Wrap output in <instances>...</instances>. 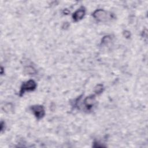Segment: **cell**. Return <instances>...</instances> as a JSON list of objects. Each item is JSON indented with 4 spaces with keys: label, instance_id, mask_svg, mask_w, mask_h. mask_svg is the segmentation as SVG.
<instances>
[{
    "label": "cell",
    "instance_id": "obj_2",
    "mask_svg": "<svg viewBox=\"0 0 148 148\" xmlns=\"http://www.w3.org/2000/svg\"><path fill=\"white\" fill-rule=\"evenodd\" d=\"M92 17L98 21H105L109 18L108 13L103 9H97L92 13Z\"/></svg>",
    "mask_w": 148,
    "mask_h": 148
},
{
    "label": "cell",
    "instance_id": "obj_7",
    "mask_svg": "<svg viewBox=\"0 0 148 148\" xmlns=\"http://www.w3.org/2000/svg\"><path fill=\"white\" fill-rule=\"evenodd\" d=\"M3 109L5 112H10L13 109V105L10 103H6L5 105H4Z\"/></svg>",
    "mask_w": 148,
    "mask_h": 148
},
{
    "label": "cell",
    "instance_id": "obj_3",
    "mask_svg": "<svg viewBox=\"0 0 148 148\" xmlns=\"http://www.w3.org/2000/svg\"><path fill=\"white\" fill-rule=\"evenodd\" d=\"M31 110L35 117L38 120L43 118L45 114V109L42 105H33L31 107Z\"/></svg>",
    "mask_w": 148,
    "mask_h": 148
},
{
    "label": "cell",
    "instance_id": "obj_1",
    "mask_svg": "<svg viewBox=\"0 0 148 148\" xmlns=\"http://www.w3.org/2000/svg\"><path fill=\"white\" fill-rule=\"evenodd\" d=\"M36 84L33 80H29L22 84L20 91V95L22 96L25 91H33L36 88Z\"/></svg>",
    "mask_w": 148,
    "mask_h": 148
},
{
    "label": "cell",
    "instance_id": "obj_4",
    "mask_svg": "<svg viewBox=\"0 0 148 148\" xmlns=\"http://www.w3.org/2000/svg\"><path fill=\"white\" fill-rule=\"evenodd\" d=\"M85 13H86V12L83 8L77 10L72 15V18L73 21L76 22L82 20L84 16Z\"/></svg>",
    "mask_w": 148,
    "mask_h": 148
},
{
    "label": "cell",
    "instance_id": "obj_8",
    "mask_svg": "<svg viewBox=\"0 0 148 148\" xmlns=\"http://www.w3.org/2000/svg\"><path fill=\"white\" fill-rule=\"evenodd\" d=\"M103 86L102 84H98L94 88V92L97 94H99L102 93V92L103 91Z\"/></svg>",
    "mask_w": 148,
    "mask_h": 148
},
{
    "label": "cell",
    "instance_id": "obj_5",
    "mask_svg": "<svg viewBox=\"0 0 148 148\" xmlns=\"http://www.w3.org/2000/svg\"><path fill=\"white\" fill-rule=\"evenodd\" d=\"M95 102V97L94 95H91L86 98L84 101V105L87 108V109H90L92 108Z\"/></svg>",
    "mask_w": 148,
    "mask_h": 148
},
{
    "label": "cell",
    "instance_id": "obj_6",
    "mask_svg": "<svg viewBox=\"0 0 148 148\" xmlns=\"http://www.w3.org/2000/svg\"><path fill=\"white\" fill-rule=\"evenodd\" d=\"M24 71H25V72L28 75H34L36 72V70L32 66L25 67L24 68Z\"/></svg>",
    "mask_w": 148,
    "mask_h": 148
}]
</instances>
